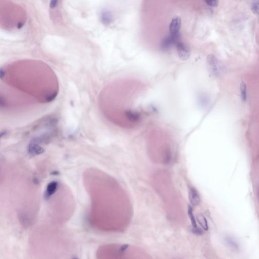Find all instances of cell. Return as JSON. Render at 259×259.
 Returning a JSON list of instances; mask_svg holds the SVG:
<instances>
[{"mask_svg":"<svg viewBox=\"0 0 259 259\" xmlns=\"http://www.w3.org/2000/svg\"><path fill=\"white\" fill-rule=\"evenodd\" d=\"M197 219L198 223L201 225L203 228L206 231H208L209 230V226L206 217L202 214H199L197 217Z\"/></svg>","mask_w":259,"mask_h":259,"instance_id":"cell-8","label":"cell"},{"mask_svg":"<svg viewBox=\"0 0 259 259\" xmlns=\"http://www.w3.org/2000/svg\"><path fill=\"white\" fill-rule=\"evenodd\" d=\"M78 259V258H77V257H75V258H73V259Z\"/></svg>","mask_w":259,"mask_h":259,"instance_id":"cell-16","label":"cell"},{"mask_svg":"<svg viewBox=\"0 0 259 259\" xmlns=\"http://www.w3.org/2000/svg\"><path fill=\"white\" fill-rule=\"evenodd\" d=\"M181 19L178 16H174L169 26V29L170 34L178 35L179 34V31L181 28Z\"/></svg>","mask_w":259,"mask_h":259,"instance_id":"cell-3","label":"cell"},{"mask_svg":"<svg viewBox=\"0 0 259 259\" xmlns=\"http://www.w3.org/2000/svg\"><path fill=\"white\" fill-rule=\"evenodd\" d=\"M240 89L242 100L244 102H246L247 98V88L244 82H242L240 84Z\"/></svg>","mask_w":259,"mask_h":259,"instance_id":"cell-9","label":"cell"},{"mask_svg":"<svg viewBox=\"0 0 259 259\" xmlns=\"http://www.w3.org/2000/svg\"><path fill=\"white\" fill-rule=\"evenodd\" d=\"M128 247H129V245L128 244H124V245H123L121 247V249H120V252H123L124 251L126 250L127 249H128Z\"/></svg>","mask_w":259,"mask_h":259,"instance_id":"cell-14","label":"cell"},{"mask_svg":"<svg viewBox=\"0 0 259 259\" xmlns=\"http://www.w3.org/2000/svg\"><path fill=\"white\" fill-rule=\"evenodd\" d=\"M125 116L128 120L132 122H137L140 119V114L135 111L127 110L125 112Z\"/></svg>","mask_w":259,"mask_h":259,"instance_id":"cell-6","label":"cell"},{"mask_svg":"<svg viewBox=\"0 0 259 259\" xmlns=\"http://www.w3.org/2000/svg\"><path fill=\"white\" fill-rule=\"evenodd\" d=\"M191 231L192 233L194 234L195 235H201L203 234V231L199 227H192L191 228Z\"/></svg>","mask_w":259,"mask_h":259,"instance_id":"cell-13","label":"cell"},{"mask_svg":"<svg viewBox=\"0 0 259 259\" xmlns=\"http://www.w3.org/2000/svg\"><path fill=\"white\" fill-rule=\"evenodd\" d=\"M208 67L211 73L216 76H220L224 72L223 64L214 55H209L207 57Z\"/></svg>","mask_w":259,"mask_h":259,"instance_id":"cell-1","label":"cell"},{"mask_svg":"<svg viewBox=\"0 0 259 259\" xmlns=\"http://www.w3.org/2000/svg\"><path fill=\"white\" fill-rule=\"evenodd\" d=\"M180 34L178 35H172L170 34V36L165 38L162 41V50H168L174 44H177L178 42Z\"/></svg>","mask_w":259,"mask_h":259,"instance_id":"cell-4","label":"cell"},{"mask_svg":"<svg viewBox=\"0 0 259 259\" xmlns=\"http://www.w3.org/2000/svg\"><path fill=\"white\" fill-rule=\"evenodd\" d=\"M176 45L179 58L182 60H187L191 54V51L189 47L181 42H178Z\"/></svg>","mask_w":259,"mask_h":259,"instance_id":"cell-2","label":"cell"},{"mask_svg":"<svg viewBox=\"0 0 259 259\" xmlns=\"http://www.w3.org/2000/svg\"><path fill=\"white\" fill-rule=\"evenodd\" d=\"M252 10L255 14H259V1H254L252 4Z\"/></svg>","mask_w":259,"mask_h":259,"instance_id":"cell-11","label":"cell"},{"mask_svg":"<svg viewBox=\"0 0 259 259\" xmlns=\"http://www.w3.org/2000/svg\"><path fill=\"white\" fill-rule=\"evenodd\" d=\"M225 242L227 244V245L228 246V247H230L231 249L234 250V251H238L239 250V244H237V242L235 241V240H234L233 239H232V237H227L225 239Z\"/></svg>","mask_w":259,"mask_h":259,"instance_id":"cell-7","label":"cell"},{"mask_svg":"<svg viewBox=\"0 0 259 259\" xmlns=\"http://www.w3.org/2000/svg\"><path fill=\"white\" fill-rule=\"evenodd\" d=\"M258 198H259V187H258Z\"/></svg>","mask_w":259,"mask_h":259,"instance_id":"cell-15","label":"cell"},{"mask_svg":"<svg viewBox=\"0 0 259 259\" xmlns=\"http://www.w3.org/2000/svg\"><path fill=\"white\" fill-rule=\"evenodd\" d=\"M188 215L189 216V218L191 221V225L192 227H198L197 224H196V220L195 219L194 215H193V212L192 207L190 205H189L188 206L187 209Z\"/></svg>","mask_w":259,"mask_h":259,"instance_id":"cell-10","label":"cell"},{"mask_svg":"<svg viewBox=\"0 0 259 259\" xmlns=\"http://www.w3.org/2000/svg\"><path fill=\"white\" fill-rule=\"evenodd\" d=\"M205 3L207 5L211 7H216L218 6L219 2L216 0H210L206 1Z\"/></svg>","mask_w":259,"mask_h":259,"instance_id":"cell-12","label":"cell"},{"mask_svg":"<svg viewBox=\"0 0 259 259\" xmlns=\"http://www.w3.org/2000/svg\"><path fill=\"white\" fill-rule=\"evenodd\" d=\"M189 201L192 206H198L200 203V197L198 190L195 188H190L188 191Z\"/></svg>","mask_w":259,"mask_h":259,"instance_id":"cell-5","label":"cell"}]
</instances>
